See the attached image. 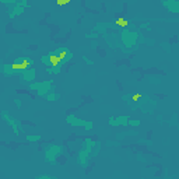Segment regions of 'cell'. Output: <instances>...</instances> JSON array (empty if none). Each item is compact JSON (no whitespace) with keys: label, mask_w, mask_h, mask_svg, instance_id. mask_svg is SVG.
<instances>
[{"label":"cell","mask_w":179,"mask_h":179,"mask_svg":"<svg viewBox=\"0 0 179 179\" xmlns=\"http://www.w3.org/2000/svg\"><path fill=\"white\" fill-rule=\"evenodd\" d=\"M71 0H57L56 3H57V6H64V4H67V3H70Z\"/></svg>","instance_id":"cell-4"},{"label":"cell","mask_w":179,"mask_h":179,"mask_svg":"<svg viewBox=\"0 0 179 179\" xmlns=\"http://www.w3.org/2000/svg\"><path fill=\"white\" fill-rule=\"evenodd\" d=\"M66 55H67V52H66V50H62V52H60L59 55H57V56H59V59L62 60V59H64V56H66Z\"/></svg>","instance_id":"cell-5"},{"label":"cell","mask_w":179,"mask_h":179,"mask_svg":"<svg viewBox=\"0 0 179 179\" xmlns=\"http://www.w3.org/2000/svg\"><path fill=\"white\" fill-rule=\"evenodd\" d=\"M127 21L126 20H123V18H118L116 20V25H119V27H127Z\"/></svg>","instance_id":"cell-3"},{"label":"cell","mask_w":179,"mask_h":179,"mask_svg":"<svg viewBox=\"0 0 179 179\" xmlns=\"http://www.w3.org/2000/svg\"><path fill=\"white\" fill-rule=\"evenodd\" d=\"M140 98H141V94H134V95H133V100H134V101L140 100Z\"/></svg>","instance_id":"cell-6"},{"label":"cell","mask_w":179,"mask_h":179,"mask_svg":"<svg viewBox=\"0 0 179 179\" xmlns=\"http://www.w3.org/2000/svg\"><path fill=\"white\" fill-rule=\"evenodd\" d=\"M30 62L28 60H24L23 63H14L13 66H11V69H14V70H21V69H27V67L30 66Z\"/></svg>","instance_id":"cell-1"},{"label":"cell","mask_w":179,"mask_h":179,"mask_svg":"<svg viewBox=\"0 0 179 179\" xmlns=\"http://www.w3.org/2000/svg\"><path fill=\"white\" fill-rule=\"evenodd\" d=\"M59 62H60V59L57 55H52V56H50V64H52V66H57Z\"/></svg>","instance_id":"cell-2"}]
</instances>
